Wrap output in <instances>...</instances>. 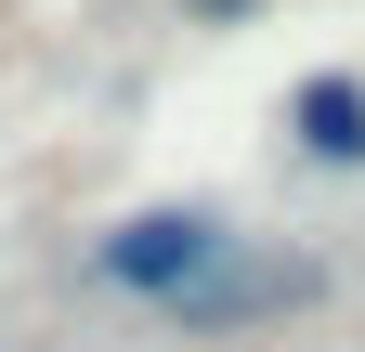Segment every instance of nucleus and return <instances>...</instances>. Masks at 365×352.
<instances>
[{
	"label": "nucleus",
	"mask_w": 365,
	"mask_h": 352,
	"mask_svg": "<svg viewBox=\"0 0 365 352\" xmlns=\"http://www.w3.org/2000/svg\"><path fill=\"white\" fill-rule=\"evenodd\" d=\"M222 261H235V222H222V209H144V222H118V235H91V248H78V287L170 314V300H182V287H209Z\"/></svg>",
	"instance_id": "nucleus-1"
},
{
	"label": "nucleus",
	"mask_w": 365,
	"mask_h": 352,
	"mask_svg": "<svg viewBox=\"0 0 365 352\" xmlns=\"http://www.w3.org/2000/svg\"><path fill=\"white\" fill-rule=\"evenodd\" d=\"M261 0H182V26H248Z\"/></svg>",
	"instance_id": "nucleus-4"
},
{
	"label": "nucleus",
	"mask_w": 365,
	"mask_h": 352,
	"mask_svg": "<svg viewBox=\"0 0 365 352\" xmlns=\"http://www.w3.org/2000/svg\"><path fill=\"white\" fill-rule=\"evenodd\" d=\"M313 287H327V261H248V248H235L209 287H182L157 326H248V314H287V300H313Z\"/></svg>",
	"instance_id": "nucleus-2"
},
{
	"label": "nucleus",
	"mask_w": 365,
	"mask_h": 352,
	"mask_svg": "<svg viewBox=\"0 0 365 352\" xmlns=\"http://www.w3.org/2000/svg\"><path fill=\"white\" fill-rule=\"evenodd\" d=\"M287 130H300L313 170H365V78H300Z\"/></svg>",
	"instance_id": "nucleus-3"
}]
</instances>
